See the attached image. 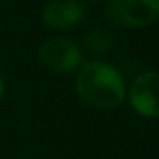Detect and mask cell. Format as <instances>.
<instances>
[{
    "instance_id": "cell-4",
    "label": "cell",
    "mask_w": 159,
    "mask_h": 159,
    "mask_svg": "<svg viewBox=\"0 0 159 159\" xmlns=\"http://www.w3.org/2000/svg\"><path fill=\"white\" fill-rule=\"evenodd\" d=\"M126 96L131 109L146 119L159 117V72H143L131 80Z\"/></svg>"
},
{
    "instance_id": "cell-7",
    "label": "cell",
    "mask_w": 159,
    "mask_h": 159,
    "mask_svg": "<svg viewBox=\"0 0 159 159\" xmlns=\"http://www.w3.org/2000/svg\"><path fill=\"white\" fill-rule=\"evenodd\" d=\"M4 93H6V80H4L2 72H0V100H2V96H4Z\"/></svg>"
},
{
    "instance_id": "cell-8",
    "label": "cell",
    "mask_w": 159,
    "mask_h": 159,
    "mask_svg": "<svg viewBox=\"0 0 159 159\" xmlns=\"http://www.w3.org/2000/svg\"><path fill=\"white\" fill-rule=\"evenodd\" d=\"M89 2H100V0H89Z\"/></svg>"
},
{
    "instance_id": "cell-1",
    "label": "cell",
    "mask_w": 159,
    "mask_h": 159,
    "mask_svg": "<svg viewBox=\"0 0 159 159\" xmlns=\"http://www.w3.org/2000/svg\"><path fill=\"white\" fill-rule=\"evenodd\" d=\"M76 93L91 107L113 109L126 98V80L117 67L107 61L93 59L76 70Z\"/></svg>"
},
{
    "instance_id": "cell-2",
    "label": "cell",
    "mask_w": 159,
    "mask_h": 159,
    "mask_svg": "<svg viewBox=\"0 0 159 159\" xmlns=\"http://www.w3.org/2000/svg\"><path fill=\"white\" fill-rule=\"evenodd\" d=\"M104 17L113 28H144L159 20V0H107Z\"/></svg>"
},
{
    "instance_id": "cell-3",
    "label": "cell",
    "mask_w": 159,
    "mask_h": 159,
    "mask_svg": "<svg viewBox=\"0 0 159 159\" xmlns=\"http://www.w3.org/2000/svg\"><path fill=\"white\" fill-rule=\"evenodd\" d=\"M39 59L50 72L65 76L76 72L81 67L83 52L69 37H50L41 44Z\"/></svg>"
},
{
    "instance_id": "cell-5",
    "label": "cell",
    "mask_w": 159,
    "mask_h": 159,
    "mask_svg": "<svg viewBox=\"0 0 159 159\" xmlns=\"http://www.w3.org/2000/svg\"><path fill=\"white\" fill-rule=\"evenodd\" d=\"M41 17L52 30H72L85 19V4L81 0H48L43 6Z\"/></svg>"
},
{
    "instance_id": "cell-6",
    "label": "cell",
    "mask_w": 159,
    "mask_h": 159,
    "mask_svg": "<svg viewBox=\"0 0 159 159\" xmlns=\"http://www.w3.org/2000/svg\"><path fill=\"white\" fill-rule=\"evenodd\" d=\"M83 48L91 56H104L113 50L115 46V37L109 30L106 28H93L83 35Z\"/></svg>"
}]
</instances>
